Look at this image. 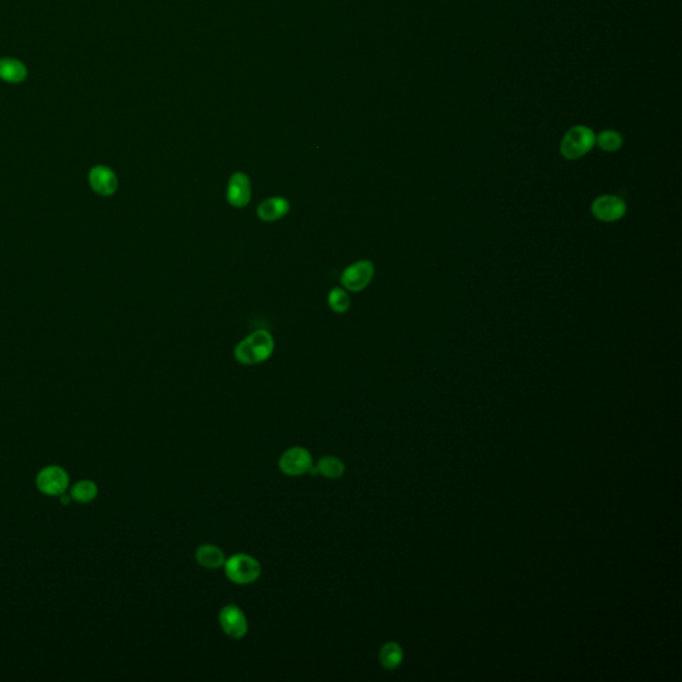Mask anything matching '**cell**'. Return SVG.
<instances>
[{
  "label": "cell",
  "mask_w": 682,
  "mask_h": 682,
  "mask_svg": "<svg viewBox=\"0 0 682 682\" xmlns=\"http://www.w3.org/2000/svg\"><path fill=\"white\" fill-rule=\"evenodd\" d=\"M275 349L273 337L266 329H258L246 336L235 348V358L240 364L252 365L271 358Z\"/></svg>",
  "instance_id": "obj_1"
},
{
  "label": "cell",
  "mask_w": 682,
  "mask_h": 682,
  "mask_svg": "<svg viewBox=\"0 0 682 682\" xmlns=\"http://www.w3.org/2000/svg\"><path fill=\"white\" fill-rule=\"evenodd\" d=\"M596 146V135L585 125H576L562 137L559 151L568 160H576L585 157Z\"/></svg>",
  "instance_id": "obj_2"
},
{
  "label": "cell",
  "mask_w": 682,
  "mask_h": 682,
  "mask_svg": "<svg viewBox=\"0 0 682 682\" xmlns=\"http://www.w3.org/2000/svg\"><path fill=\"white\" fill-rule=\"evenodd\" d=\"M225 574L229 581L237 585H248L256 581L261 574L258 559L246 553H237L225 561Z\"/></svg>",
  "instance_id": "obj_3"
},
{
  "label": "cell",
  "mask_w": 682,
  "mask_h": 682,
  "mask_svg": "<svg viewBox=\"0 0 682 682\" xmlns=\"http://www.w3.org/2000/svg\"><path fill=\"white\" fill-rule=\"evenodd\" d=\"M69 477L66 470L57 465H48L36 476V487L47 496H60L67 491Z\"/></svg>",
  "instance_id": "obj_4"
},
{
  "label": "cell",
  "mask_w": 682,
  "mask_h": 682,
  "mask_svg": "<svg viewBox=\"0 0 682 682\" xmlns=\"http://www.w3.org/2000/svg\"><path fill=\"white\" fill-rule=\"evenodd\" d=\"M279 468L287 476H302L314 468V460L305 448H290L281 455Z\"/></svg>",
  "instance_id": "obj_5"
},
{
  "label": "cell",
  "mask_w": 682,
  "mask_h": 682,
  "mask_svg": "<svg viewBox=\"0 0 682 682\" xmlns=\"http://www.w3.org/2000/svg\"><path fill=\"white\" fill-rule=\"evenodd\" d=\"M375 276V266L369 260H360L349 266L341 273L340 281L348 291L360 292L365 290Z\"/></svg>",
  "instance_id": "obj_6"
},
{
  "label": "cell",
  "mask_w": 682,
  "mask_h": 682,
  "mask_svg": "<svg viewBox=\"0 0 682 682\" xmlns=\"http://www.w3.org/2000/svg\"><path fill=\"white\" fill-rule=\"evenodd\" d=\"M627 203L615 195L600 196L592 204L593 216L605 223L621 220L627 215Z\"/></svg>",
  "instance_id": "obj_7"
},
{
  "label": "cell",
  "mask_w": 682,
  "mask_h": 682,
  "mask_svg": "<svg viewBox=\"0 0 682 682\" xmlns=\"http://www.w3.org/2000/svg\"><path fill=\"white\" fill-rule=\"evenodd\" d=\"M219 623L224 633L231 638L240 640L248 633V621L244 612L236 605H227L220 610Z\"/></svg>",
  "instance_id": "obj_8"
},
{
  "label": "cell",
  "mask_w": 682,
  "mask_h": 682,
  "mask_svg": "<svg viewBox=\"0 0 682 682\" xmlns=\"http://www.w3.org/2000/svg\"><path fill=\"white\" fill-rule=\"evenodd\" d=\"M251 180L243 172H235L228 181L227 200L236 208H243L251 200Z\"/></svg>",
  "instance_id": "obj_9"
},
{
  "label": "cell",
  "mask_w": 682,
  "mask_h": 682,
  "mask_svg": "<svg viewBox=\"0 0 682 682\" xmlns=\"http://www.w3.org/2000/svg\"><path fill=\"white\" fill-rule=\"evenodd\" d=\"M90 184L101 196H111L118 190V178L110 168L96 166L91 169Z\"/></svg>",
  "instance_id": "obj_10"
},
{
  "label": "cell",
  "mask_w": 682,
  "mask_h": 682,
  "mask_svg": "<svg viewBox=\"0 0 682 682\" xmlns=\"http://www.w3.org/2000/svg\"><path fill=\"white\" fill-rule=\"evenodd\" d=\"M290 212V203L284 198H269L258 207V219L263 222H276Z\"/></svg>",
  "instance_id": "obj_11"
},
{
  "label": "cell",
  "mask_w": 682,
  "mask_h": 682,
  "mask_svg": "<svg viewBox=\"0 0 682 682\" xmlns=\"http://www.w3.org/2000/svg\"><path fill=\"white\" fill-rule=\"evenodd\" d=\"M196 561L205 569H219L225 564V555L223 550L212 544H204L196 550Z\"/></svg>",
  "instance_id": "obj_12"
},
{
  "label": "cell",
  "mask_w": 682,
  "mask_h": 682,
  "mask_svg": "<svg viewBox=\"0 0 682 682\" xmlns=\"http://www.w3.org/2000/svg\"><path fill=\"white\" fill-rule=\"evenodd\" d=\"M27 78V68L19 62L18 59L13 57H1L0 59V79L11 83L18 84L22 83L24 79Z\"/></svg>",
  "instance_id": "obj_13"
},
{
  "label": "cell",
  "mask_w": 682,
  "mask_h": 682,
  "mask_svg": "<svg viewBox=\"0 0 682 682\" xmlns=\"http://www.w3.org/2000/svg\"><path fill=\"white\" fill-rule=\"evenodd\" d=\"M314 468H316L317 474H322L323 477L331 479V480H337L346 473L344 462L335 456H326V457L319 460V462Z\"/></svg>",
  "instance_id": "obj_14"
},
{
  "label": "cell",
  "mask_w": 682,
  "mask_h": 682,
  "mask_svg": "<svg viewBox=\"0 0 682 682\" xmlns=\"http://www.w3.org/2000/svg\"><path fill=\"white\" fill-rule=\"evenodd\" d=\"M98 493H99L98 485L93 481L81 480L71 488L69 494L72 500L80 504H87L91 503L98 496Z\"/></svg>",
  "instance_id": "obj_15"
},
{
  "label": "cell",
  "mask_w": 682,
  "mask_h": 682,
  "mask_svg": "<svg viewBox=\"0 0 682 682\" xmlns=\"http://www.w3.org/2000/svg\"><path fill=\"white\" fill-rule=\"evenodd\" d=\"M380 661L382 664L384 668L387 669H394L397 668L402 661H403V650L402 648L394 644V642H390L387 645H384L380 652Z\"/></svg>",
  "instance_id": "obj_16"
},
{
  "label": "cell",
  "mask_w": 682,
  "mask_h": 682,
  "mask_svg": "<svg viewBox=\"0 0 682 682\" xmlns=\"http://www.w3.org/2000/svg\"><path fill=\"white\" fill-rule=\"evenodd\" d=\"M596 143L601 149L606 152H615L623 147V136L613 130L603 131L598 136H596Z\"/></svg>",
  "instance_id": "obj_17"
},
{
  "label": "cell",
  "mask_w": 682,
  "mask_h": 682,
  "mask_svg": "<svg viewBox=\"0 0 682 682\" xmlns=\"http://www.w3.org/2000/svg\"><path fill=\"white\" fill-rule=\"evenodd\" d=\"M349 296L341 288H334L328 295V304L336 314H344L349 308Z\"/></svg>",
  "instance_id": "obj_18"
},
{
  "label": "cell",
  "mask_w": 682,
  "mask_h": 682,
  "mask_svg": "<svg viewBox=\"0 0 682 682\" xmlns=\"http://www.w3.org/2000/svg\"><path fill=\"white\" fill-rule=\"evenodd\" d=\"M59 497H60V503L63 504V505H68V504L71 503V500H72L71 494H66V492L60 494Z\"/></svg>",
  "instance_id": "obj_19"
}]
</instances>
